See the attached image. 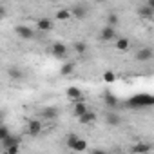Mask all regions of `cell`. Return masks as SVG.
I'll return each instance as SVG.
<instances>
[{"mask_svg": "<svg viewBox=\"0 0 154 154\" xmlns=\"http://www.w3.org/2000/svg\"><path fill=\"white\" fill-rule=\"evenodd\" d=\"M152 102H154V98L150 94H136L127 102V105L129 107H149V105H152Z\"/></svg>", "mask_w": 154, "mask_h": 154, "instance_id": "6da1fadb", "label": "cell"}, {"mask_svg": "<svg viewBox=\"0 0 154 154\" xmlns=\"http://www.w3.org/2000/svg\"><path fill=\"white\" fill-rule=\"evenodd\" d=\"M15 31H17V35H18L22 40H33V38H35V29H33V27H29V26L20 24V26H17V27H15Z\"/></svg>", "mask_w": 154, "mask_h": 154, "instance_id": "7a4b0ae2", "label": "cell"}, {"mask_svg": "<svg viewBox=\"0 0 154 154\" xmlns=\"http://www.w3.org/2000/svg\"><path fill=\"white\" fill-rule=\"evenodd\" d=\"M51 53L54 58H65L67 56V45L63 42H54L51 45Z\"/></svg>", "mask_w": 154, "mask_h": 154, "instance_id": "3957f363", "label": "cell"}, {"mask_svg": "<svg viewBox=\"0 0 154 154\" xmlns=\"http://www.w3.org/2000/svg\"><path fill=\"white\" fill-rule=\"evenodd\" d=\"M152 56H154V51H152L150 47H141V49L136 53V60H138L140 63L150 62V60H152Z\"/></svg>", "mask_w": 154, "mask_h": 154, "instance_id": "277c9868", "label": "cell"}, {"mask_svg": "<svg viewBox=\"0 0 154 154\" xmlns=\"http://www.w3.org/2000/svg\"><path fill=\"white\" fill-rule=\"evenodd\" d=\"M58 114H60L58 107H53V105L44 107V109L40 111V116H42L44 120H56V118H58Z\"/></svg>", "mask_w": 154, "mask_h": 154, "instance_id": "5b68a950", "label": "cell"}, {"mask_svg": "<svg viewBox=\"0 0 154 154\" xmlns=\"http://www.w3.org/2000/svg\"><path fill=\"white\" fill-rule=\"evenodd\" d=\"M42 132V122L40 120H29L27 123V134L29 136H38Z\"/></svg>", "mask_w": 154, "mask_h": 154, "instance_id": "8992f818", "label": "cell"}, {"mask_svg": "<svg viewBox=\"0 0 154 154\" xmlns=\"http://www.w3.org/2000/svg\"><path fill=\"white\" fill-rule=\"evenodd\" d=\"M100 38H102L103 42H111V40H114V38H116V29H114V27H109V26L102 27V31H100Z\"/></svg>", "mask_w": 154, "mask_h": 154, "instance_id": "52a82bcc", "label": "cell"}, {"mask_svg": "<svg viewBox=\"0 0 154 154\" xmlns=\"http://www.w3.org/2000/svg\"><path fill=\"white\" fill-rule=\"evenodd\" d=\"M69 11H71V17H76V18H80V20L87 17V8H85V6H82V4L72 6Z\"/></svg>", "mask_w": 154, "mask_h": 154, "instance_id": "ba28073f", "label": "cell"}, {"mask_svg": "<svg viewBox=\"0 0 154 154\" xmlns=\"http://www.w3.org/2000/svg\"><path fill=\"white\" fill-rule=\"evenodd\" d=\"M65 94H67L69 100H72V103L78 102V100H84V94H82V91H80L78 87H67Z\"/></svg>", "mask_w": 154, "mask_h": 154, "instance_id": "9c48e42d", "label": "cell"}, {"mask_svg": "<svg viewBox=\"0 0 154 154\" xmlns=\"http://www.w3.org/2000/svg\"><path fill=\"white\" fill-rule=\"evenodd\" d=\"M20 141H22L20 136H17V134H9V136L2 141V145H4V149H9V147H20Z\"/></svg>", "mask_w": 154, "mask_h": 154, "instance_id": "30bf717a", "label": "cell"}, {"mask_svg": "<svg viewBox=\"0 0 154 154\" xmlns=\"http://www.w3.org/2000/svg\"><path fill=\"white\" fill-rule=\"evenodd\" d=\"M89 109H87V105H85V102L84 100H78V102H74V109H72V112H74V116L76 118H80L82 114H85Z\"/></svg>", "mask_w": 154, "mask_h": 154, "instance_id": "8fae6325", "label": "cell"}, {"mask_svg": "<svg viewBox=\"0 0 154 154\" xmlns=\"http://www.w3.org/2000/svg\"><path fill=\"white\" fill-rule=\"evenodd\" d=\"M36 29L47 33V31L53 29V22H51L49 18H38V20H36Z\"/></svg>", "mask_w": 154, "mask_h": 154, "instance_id": "7c38bea8", "label": "cell"}, {"mask_svg": "<svg viewBox=\"0 0 154 154\" xmlns=\"http://www.w3.org/2000/svg\"><path fill=\"white\" fill-rule=\"evenodd\" d=\"M78 122H80L82 125H91L93 122H96V112H93V111H87L85 114H82V116L78 118Z\"/></svg>", "mask_w": 154, "mask_h": 154, "instance_id": "4fadbf2b", "label": "cell"}, {"mask_svg": "<svg viewBox=\"0 0 154 154\" xmlns=\"http://www.w3.org/2000/svg\"><path fill=\"white\" fill-rule=\"evenodd\" d=\"M105 122H107V125H111V127H118V125L122 123V118H120L116 112H109V114L105 116Z\"/></svg>", "mask_w": 154, "mask_h": 154, "instance_id": "5bb4252c", "label": "cell"}, {"mask_svg": "<svg viewBox=\"0 0 154 154\" xmlns=\"http://www.w3.org/2000/svg\"><path fill=\"white\" fill-rule=\"evenodd\" d=\"M74 72V63L72 62H65L62 67H60V74L62 76H69V74H72Z\"/></svg>", "mask_w": 154, "mask_h": 154, "instance_id": "9a60e30c", "label": "cell"}, {"mask_svg": "<svg viewBox=\"0 0 154 154\" xmlns=\"http://www.w3.org/2000/svg\"><path fill=\"white\" fill-rule=\"evenodd\" d=\"M149 150H150V145L149 143H136L132 147V152L134 154H147Z\"/></svg>", "mask_w": 154, "mask_h": 154, "instance_id": "2e32d148", "label": "cell"}, {"mask_svg": "<svg viewBox=\"0 0 154 154\" xmlns=\"http://www.w3.org/2000/svg\"><path fill=\"white\" fill-rule=\"evenodd\" d=\"M85 149H87V141H85L84 138H78V140H76V143L72 145L71 150H74V152H84Z\"/></svg>", "mask_w": 154, "mask_h": 154, "instance_id": "e0dca14e", "label": "cell"}, {"mask_svg": "<svg viewBox=\"0 0 154 154\" xmlns=\"http://www.w3.org/2000/svg\"><path fill=\"white\" fill-rule=\"evenodd\" d=\"M138 15H140L141 18H152L154 11H152L150 8H147V6L143 4V6H140V8H138Z\"/></svg>", "mask_w": 154, "mask_h": 154, "instance_id": "ac0fdd59", "label": "cell"}, {"mask_svg": "<svg viewBox=\"0 0 154 154\" xmlns=\"http://www.w3.org/2000/svg\"><path fill=\"white\" fill-rule=\"evenodd\" d=\"M114 45H116L118 51H127V49L131 47V40H129V38H118Z\"/></svg>", "mask_w": 154, "mask_h": 154, "instance_id": "d6986e66", "label": "cell"}, {"mask_svg": "<svg viewBox=\"0 0 154 154\" xmlns=\"http://www.w3.org/2000/svg\"><path fill=\"white\" fill-rule=\"evenodd\" d=\"M54 18H56V20H62V22H63V20H69V18H71V11L65 9V8H63V9H58L56 15H54Z\"/></svg>", "mask_w": 154, "mask_h": 154, "instance_id": "ffe728a7", "label": "cell"}, {"mask_svg": "<svg viewBox=\"0 0 154 154\" xmlns=\"http://www.w3.org/2000/svg\"><path fill=\"white\" fill-rule=\"evenodd\" d=\"M8 74H9V78H13V80H20L22 76H24V72H22L18 67H9Z\"/></svg>", "mask_w": 154, "mask_h": 154, "instance_id": "44dd1931", "label": "cell"}, {"mask_svg": "<svg viewBox=\"0 0 154 154\" xmlns=\"http://www.w3.org/2000/svg\"><path fill=\"white\" fill-rule=\"evenodd\" d=\"M118 22H120V18H118L116 13H109V15H107V26H109V27H114V29H116Z\"/></svg>", "mask_w": 154, "mask_h": 154, "instance_id": "7402d4cb", "label": "cell"}, {"mask_svg": "<svg viewBox=\"0 0 154 154\" xmlns=\"http://www.w3.org/2000/svg\"><path fill=\"white\" fill-rule=\"evenodd\" d=\"M9 134H11L9 127H8V125H4V123H0V143H2V141H4Z\"/></svg>", "mask_w": 154, "mask_h": 154, "instance_id": "603a6c76", "label": "cell"}, {"mask_svg": "<svg viewBox=\"0 0 154 154\" xmlns=\"http://www.w3.org/2000/svg\"><path fill=\"white\" fill-rule=\"evenodd\" d=\"M74 51L78 54H84L87 51V44L85 42H74Z\"/></svg>", "mask_w": 154, "mask_h": 154, "instance_id": "cb8c5ba5", "label": "cell"}, {"mask_svg": "<svg viewBox=\"0 0 154 154\" xmlns=\"http://www.w3.org/2000/svg\"><path fill=\"white\" fill-rule=\"evenodd\" d=\"M114 80H116V74H114L112 71H105V72H103V82H105V84H112Z\"/></svg>", "mask_w": 154, "mask_h": 154, "instance_id": "d4e9b609", "label": "cell"}, {"mask_svg": "<svg viewBox=\"0 0 154 154\" xmlns=\"http://www.w3.org/2000/svg\"><path fill=\"white\" fill-rule=\"evenodd\" d=\"M105 103L111 105V107H116V105H118V100H116V96H112L111 93H105Z\"/></svg>", "mask_w": 154, "mask_h": 154, "instance_id": "484cf974", "label": "cell"}, {"mask_svg": "<svg viewBox=\"0 0 154 154\" xmlns=\"http://www.w3.org/2000/svg\"><path fill=\"white\" fill-rule=\"evenodd\" d=\"M76 140H78V136H76V134H69V136H67V140H65L67 147H69V149H72V145L76 143Z\"/></svg>", "mask_w": 154, "mask_h": 154, "instance_id": "4316f807", "label": "cell"}, {"mask_svg": "<svg viewBox=\"0 0 154 154\" xmlns=\"http://www.w3.org/2000/svg\"><path fill=\"white\" fill-rule=\"evenodd\" d=\"M18 149L20 147H9V149H6V152L8 154H18Z\"/></svg>", "mask_w": 154, "mask_h": 154, "instance_id": "83f0119b", "label": "cell"}, {"mask_svg": "<svg viewBox=\"0 0 154 154\" xmlns=\"http://www.w3.org/2000/svg\"><path fill=\"white\" fill-rule=\"evenodd\" d=\"M91 154H107V152H105V150H102V149H94Z\"/></svg>", "mask_w": 154, "mask_h": 154, "instance_id": "f1b7e54d", "label": "cell"}, {"mask_svg": "<svg viewBox=\"0 0 154 154\" xmlns=\"http://www.w3.org/2000/svg\"><path fill=\"white\" fill-rule=\"evenodd\" d=\"M6 15V8L4 6H0V17H4Z\"/></svg>", "mask_w": 154, "mask_h": 154, "instance_id": "f546056e", "label": "cell"}, {"mask_svg": "<svg viewBox=\"0 0 154 154\" xmlns=\"http://www.w3.org/2000/svg\"><path fill=\"white\" fill-rule=\"evenodd\" d=\"M2 118H4V112H2V111H0V120H2Z\"/></svg>", "mask_w": 154, "mask_h": 154, "instance_id": "4dcf8cb0", "label": "cell"}, {"mask_svg": "<svg viewBox=\"0 0 154 154\" xmlns=\"http://www.w3.org/2000/svg\"><path fill=\"white\" fill-rule=\"evenodd\" d=\"M2 154H8V152H6V150H4V152H2Z\"/></svg>", "mask_w": 154, "mask_h": 154, "instance_id": "1f68e13d", "label": "cell"}]
</instances>
